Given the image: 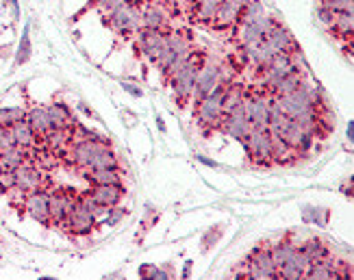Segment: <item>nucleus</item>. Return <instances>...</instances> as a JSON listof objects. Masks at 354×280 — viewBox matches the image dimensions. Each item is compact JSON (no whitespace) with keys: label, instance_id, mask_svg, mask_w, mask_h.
<instances>
[{"label":"nucleus","instance_id":"nucleus-1","mask_svg":"<svg viewBox=\"0 0 354 280\" xmlns=\"http://www.w3.org/2000/svg\"><path fill=\"white\" fill-rule=\"evenodd\" d=\"M207 53L205 50H198V48H192L189 53V59H187V64H185L170 81V87L174 91V100L178 102L180 109H185L192 98H194V87H196V79H198V72L200 68H203L207 64Z\"/></svg>","mask_w":354,"mask_h":280},{"label":"nucleus","instance_id":"nucleus-2","mask_svg":"<svg viewBox=\"0 0 354 280\" xmlns=\"http://www.w3.org/2000/svg\"><path fill=\"white\" fill-rule=\"evenodd\" d=\"M226 87L228 83H222L215 87L211 93L207 96L198 98L194 102V118H196V124L200 129H218L220 122L224 118V96H226Z\"/></svg>","mask_w":354,"mask_h":280},{"label":"nucleus","instance_id":"nucleus-3","mask_svg":"<svg viewBox=\"0 0 354 280\" xmlns=\"http://www.w3.org/2000/svg\"><path fill=\"white\" fill-rule=\"evenodd\" d=\"M104 24L115 35H135L142 28V0H127L120 7L104 13Z\"/></svg>","mask_w":354,"mask_h":280},{"label":"nucleus","instance_id":"nucleus-4","mask_svg":"<svg viewBox=\"0 0 354 280\" xmlns=\"http://www.w3.org/2000/svg\"><path fill=\"white\" fill-rule=\"evenodd\" d=\"M241 144H243L245 154H248L252 165H257V167L274 165V161H272V139H270L268 131L250 129V133L241 139Z\"/></svg>","mask_w":354,"mask_h":280},{"label":"nucleus","instance_id":"nucleus-5","mask_svg":"<svg viewBox=\"0 0 354 280\" xmlns=\"http://www.w3.org/2000/svg\"><path fill=\"white\" fill-rule=\"evenodd\" d=\"M135 44H137V50L142 53V57L155 66L167 50V30L140 28L135 33Z\"/></svg>","mask_w":354,"mask_h":280},{"label":"nucleus","instance_id":"nucleus-6","mask_svg":"<svg viewBox=\"0 0 354 280\" xmlns=\"http://www.w3.org/2000/svg\"><path fill=\"white\" fill-rule=\"evenodd\" d=\"M106 146H111L109 139H104L96 133H89V137H83V139H74L70 144V152H68V159L74 167H85L89 163V159L94 157V154Z\"/></svg>","mask_w":354,"mask_h":280},{"label":"nucleus","instance_id":"nucleus-7","mask_svg":"<svg viewBox=\"0 0 354 280\" xmlns=\"http://www.w3.org/2000/svg\"><path fill=\"white\" fill-rule=\"evenodd\" d=\"M222 83H230V74H226V68L222 64H211V61H207V64L198 72L192 100L196 102L198 98L207 96V93H211L215 87L222 85Z\"/></svg>","mask_w":354,"mask_h":280},{"label":"nucleus","instance_id":"nucleus-8","mask_svg":"<svg viewBox=\"0 0 354 280\" xmlns=\"http://www.w3.org/2000/svg\"><path fill=\"white\" fill-rule=\"evenodd\" d=\"M76 200H79V192H74V189H55V192H48L50 224L64 226V222L68 220V215L76 207Z\"/></svg>","mask_w":354,"mask_h":280},{"label":"nucleus","instance_id":"nucleus-9","mask_svg":"<svg viewBox=\"0 0 354 280\" xmlns=\"http://www.w3.org/2000/svg\"><path fill=\"white\" fill-rule=\"evenodd\" d=\"M245 268H248V278H279V274H276V265L272 261L270 248L263 243L254 245L248 252Z\"/></svg>","mask_w":354,"mask_h":280},{"label":"nucleus","instance_id":"nucleus-10","mask_svg":"<svg viewBox=\"0 0 354 280\" xmlns=\"http://www.w3.org/2000/svg\"><path fill=\"white\" fill-rule=\"evenodd\" d=\"M272 22L274 18H270V15H263V18L250 20V22H239L233 26V39L237 41V46H248V44L261 41L270 30Z\"/></svg>","mask_w":354,"mask_h":280},{"label":"nucleus","instance_id":"nucleus-11","mask_svg":"<svg viewBox=\"0 0 354 280\" xmlns=\"http://www.w3.org/2000/svg\"><path fill=\"white\" fill-rule=\"evenodd\" d=\"M245 3H248V0H220V7H218V11H215L209 26L213 30H218V33L233 30V26L237 24Z\"/></svg>","mask_w":354,"mask_h":280},{"label":"nucleus","instance_id":"nucleus-12","mask_svg":"<svg viewBox=\"0 0 354 280\" xmlns=\"http://www.w3.org/2000/svg\"><path fill=\"white\" fill-rule=\"evenodd\" d=\"M13 174H15V187L22 189L24 194L39 192V189H46V187H48V176H46V172L30 161L20 165L18 169H13Z\"/></svg>","mask_w":354,"mask_h":280},{"label":"nucleus","instance_id":"nucleus-13","mask_svg":"<svg viewBox=\"0 0 354 280\" xmlns=\"http://www.w3.org/2000/svg\"><path fill=\"white\" fill-rule=\"evenodd\" d=\"M96 226H98V217L91 215L89 211H85L79 202H76V207L72 209V213L68 215V220L64 222L61 228H66V232L70 237H87L94 232Z\"/></svg>","mask_w":354,"mask_h":280},{"label":"nucleus","instance_id":"nucleus-14","mask_svg":"<svg viewBox=\"0 0 354 280\" xmlns=\"http://www.w3.org/2000/svg\"><path fill=\"white\" fill-rule=\"evenodd\" d=\"M224 135L237 139V142H241V139L250 133V122L248 118H245V111H243V104H237L235 109H230V111L224 113L220 127H218Z\"/></svg>","mask_w":354,"mask_h":280},{"label":"nucleus","instance_id":"nucleus-15","mask_svg":"<svg viewBox=\"0 0 354 280\" xmlns=\"http://www.w3.org/2000/svg\"><path fill=\"white\" fill-rule=\"evenodd\" d=\"M22 209L28 217H33L35 222L50 226V209H48V189L30 192L22 200Z\"/></svg>","mask_w":354,"mask_h":280},{"label":"nucleus","instance_id":"nucleus-16","mask_svg":"<svg viewBox=\"0 0 354 280\" xmlns=\"http://www.w3.org/2000/svg\"><path fill=\"white\" fill-rule=\"evenodd\" d=\"M142 28L170 30V15H167L165 7L155 3V0H144L142 3Z\"/></svg>","mask_w":354,"mask_h":280},{"label":"nucleus","instance_id":"nucleus-17","mask_svg":"<svg viewBox=\"0 0 354 280\" xmlns=\"http://www.w3.org/2000/svg\"><path fill=\"white\" fill-rule=\"evenodd\" d=\"M87 194L94 198V202H98L100 207L109 209V207H115L122 202V198H124L127 189L122 183H109V185H91Z\"/></svg>","mask_w":354,"mask_h":280},{"label":"nucleus","instance_id":"nucleus-18","mask_svg":"<svg viewBox=\"0 0 354 280\" xmlns=\"http://www.w3.org/2000/svg\"><path fill=\"white\" fill-rule=\"evenodd\" d=\"M298 250L304 254L306 261H309V265H311V263H319V261H324V259L333 256L330 245H328L324 239H319V237H309V239H304L302 243H298Z\"/></svg>","mask_w":354,"mask_h":280},{"label":"nucleus","instance_id":"nucleus-19","mask_svg":"<svg viewBox=\"0 0 354 280\" xmlns=\"http://www.w3.org/2000/svg\"><path fill=\"white\" fill-rule=\"evenodd\" d=\"M30 150L33 148H24V146H18V144H9L5 148H0V159H3V165L7 172H13V169H18L20 165L28 163L30 161Z\"/></svg>","mask_w":354,"mask_h":280},{"label":"nucleus","instance_id":"nucleus-20","mask_svg":"<svg viewBox=\"0 0 354 280\" xmlns=\"http://www.w3.org/2000/svg\"><path fill=\"white\" fill-rule=\"evenodd\" d=\"M26 124L39 135V139L53 131V122H50V115H48V109L41 106V104L26 109Z\"/></svg>","mask_w":354,"mask_h":280},{"label":"nucleus","instance_id":"nucleus-21","mask_svg":"<svg viewBox=\"0 0 354 280\" xmlns=\"http://www.w3.org/2000/svg\"><path fill=\"white\" fill-rule=\"evenodd\" d=\"M328 30L339 37L344 41H352V33H354V13L352 11H335L333 13V22L328 26Z\"/></svg>","mask_w":354,"mask_h":280},{"label":"nucleus","instance_id":"nucleus-22","mask_svg":"<svg viewBox=\"0 0 354 280\" xmlns=\"http://www.w3.org/2000/svg\"><path fill=\"white\" fill-rule=\"evenodd\" d=\"M46 109H48L53 129H74L76 127L74 113L66 102H50V104H46Z\"/></svg>","mask_w":354,"mask_h":280},{"label":"nucleus","instance_id":"nucleus-23","mask_svg":"<svg viewBox=\"0 0 354 280\" xmlns=\"http://www.w3.org/2000/svg\"><path fill=\"white\" fill-rule=\"evenodd\" d=\"M9 137H11V142H13V144L24 146V148H35V146L41 142L39 135L26 124V120H22V122H18V124H13V127L9 129Z\"/></svg>","mask_w":354,"mask_h":280},{"label":"nucleus","instance_id":"nucleus-24","mask_svg":"<svg viewBox=\"0 0 354 280\" xmlns=\"http://www.w3.org/2000/svg\"><path fill=\"white\" fill-rule=\"evenodd\" d=\"M218 7H220V0H196V3L187 9V13L194 22L209 26Z\"/></svg>","mask_w":354,"mask_h":280},{"label":"nucleus","instance_id":"nucleus-25","mask_svg":"<svg viewBox=\"0 0 354 280\" xmlns=\"http://www.w3.org/2000/svg\"><path fill=\"white\" fill-rule=\"evenodd\" d=\"M81 169H120V159L111 150V146H106V148L98 150L94 157L89 159V163Z\"/></svg>","mask_w":354,"mask_h":280},{"label":"nucleus","instance_id":"nucleus-26","mask_svg":"<svg viewBox=\"0 0 354 280\" xmlns=\"http://www.w3.org/2000/svg\"><path fill=\"white\" fill-rule=\"evenodd\" d=\"M296 248H298V241H294V237L287 235L285 239L281 241H276L272 248H270V252H272V261H274V265L276 270H279L283 263H287L291 259V254L296 252Z\"/></svg>","mask_w":354,"mask_h":280},{"label":"nucleus","instance_id":"nucleus-27","mask_svg":"<svg viewBox=\"0 0 354 280\" xmlns=\"http://www.w3.org/2000/svg\"><path fill=\"white\" fill-rule=\"evenodd\" d=\"M81 178H85L91 185H109V183H122L120 169H81Z\"/></svg>","mask_w":354,"mask_h":280},{"label":"nucleus","instance_id":"nucleus-28","mask_svg":"<svg viewBox=\"0 0 354 280\" xmlns=\"http://www.w3.org/2000/svg\"><path fill=\"white\" fill-rule=\"evenodd\" d=\"M26 120V109L24 106H0V129H11L13 124Z\"/></svg>","mask_w":354,"mask_h":280},{"label":"nucleus","instance_id":"nucleus-29","mask_svg":"<svg viewBox=\"0 0 354 280\" xmlns=\"http://www.w3.org/2000/svg\"><path fill=\"white\" fill-rule=\"evenodd\" d=\"M33 55V44H30V26L26 24L22 30V37H20V46H18V53H15V61L13 66H24L26 61Z\"/></svg>","mask_w":354,"mask_h":280},{"label":"nucleus","instance_id":"nucleus-30","mask_svg":"<svg viewBox=\"0 0 354 280\" xmlns=\"http://www.w3.org/2000/svg\"><path fill=\"white\" fill-rule=\"evenodd\" d=\"M304 220L306 222H313L315 226H326L328 222V211L326 209H313V207H306L304 209Z\"/></svg>","mask_w":354,"mask_h":280},{"label":"nucleus","instance_id":"nucleus-31","mask_svg":"<svg viewBox=\"0 0 354 280\" xmlns=\"http://www.w3.org/2000/svg\"><path fill=\"white\" fill-rule=\"evenodd\" d=\"M127 217V209H122L120 205H115V207H109L106 209V217L102 220V226H106V228H113V226H118L122 220Z\"/></svg>","mask_w":354,"mask_h":280},{"label":"nucleus","instance_id":"nucleus-32","mask_svg":"<svg viewBox=\"0 0 354 280\" xmlns=\"http://www.w3.org/2000/svg\"><path fill=\"white\" fill-rule=\"evenodd\" d=\"M319 7H326L330 11H352L354 0H319Z\"/></svg>","mask_w":354,"mask_h":280},{"label":"nucleus","instance_id":"nucleus-33","mask_svg":"<svg viewBox=\"0 0 354 280\" xmlns=\"http://www.w3.org/2000/svg\"><path fill=\"white\" fill-rule=\"evenodd\" d=\"M222 226H213V232L209 230L207 235H205V239H203V252H209V248H213L215 245V241H218L220 237H222Z\"/></svg>","mask_w":354,"mask_h":280},{"label":"nucleus","instance_id":"nucleus-34","mask_svg":"<svg viewBox=\"0 0 354 280\" xmlns=\"http://www.w3.org/2000/svg\"><path fill=\"white\" fill-rule=\"evenodd\" d=\"M15 187V174L13 172H3L0 174V192L7 194Z\"/></svg>","mask_w":354,"mask_h":280},{"label":"nucleus","instance_id":"nucleus-35","mask_svg":"<svg viewBox=\"0 0 354 280\" xmlns=\"http://www.w3.org/2000/svg\"><path fill=\"white\" fill-rule=\"evenodd\" d=\"M140 276H144V278H170V276H167V272H163V270H159L155 265L140 268Z\"/></svg>","mask_w":354,"mask_h":280},{"label":"nucleus","instance_id":"nucleus-36","mask_svg":"<svg viewBox=\"0 0 354 280\" xmlns=\"http://www.w3.org/2000/svg\"><path fill=\"white\" fill-rule=\"evenodd\" d=\"M333 13L335 11H330V9H326V7H317V18H319V22H322V26H330V22H333Z\"/></svg>","mask_w":354,"mask_h":280},{"label":"nucleus","instance_id":"nucleus-37","mask_svg":"<svg viewBox=\"0 0 354 280\" xmlns=\"http://www.w3.org/2000/svg\"><path fill=\"white\" fill-rule=\"evenodd\" d=\"M122 89H124L127 93H131V96H135V98L144 96V89H140L137 85H131V83H124V81H122Z\"/></svg>","mask_w":354,"mask_h":280},{"label":"nucleus","instance_id":"nucleus-38","mask_svg":"<svg viewBox=\"0 0 354 280\" xmlns=\"http://www.w3.org/2000/svg\"><path fill=\"white\" fill-rule=\"evenodd\" d=\"M9 144H13L11 137H9V129H0V148H5Z\"/></svg>","mask_w":354,"mask_h":280},{"label":"nucleus","instance_id":"nucleus-39","mask_svg":"<svg viewBox=\"0 0 354 280\" xmlns=\"http://www.w3.org/2000/svg\"><path fill=\"white\" fill-rule=\"evenodd\" d=\"M348 139H350V142H354V124L352 122L348 124Z\"/></svg>","mask_w":354,"mask_h":280},{"label":"nucleus","instance_id":"nucleus-40","mask_svg":"<svg viewBox=\"0 0 354 280\" xmlns=\"http://www.w3.org/2000/svg\"><path fill=\"white\" fill-rule=\"evenodd\" d=\"M200 161H203V163H207V165H211V167H215V165H218V163H215V161H211V159H207V157H198Z\"/></svg>","mask_w":354,"mask_h":280},{"label":"nucleus","instance_id":"nucleus-41","mask_svg":"<svg viewBox=\"0 0 354 280\" xmlns=\"http://www.w3.org/2000/svg\"><path fill=\"white\" fill-rule=\"evenodd\" d=\"M178 3H180L183 7H187V9H189V7H192V5L196 3V0H178Z\"/></svg>","mask_w":354,"mask_h":280},{"label":"nucleus","instance_id":"nucleus-42","mask_svg":"<svg viewBox=\"0 0 354 280\" xmlns=\"http://www.w3.org/2000/svg\"><path fill=\"white\" fill-rule=\"evenodd\" d=\"M3 172H7V169H5V165H3V159H0V174H3Z\"/></svg>","mask_w":354,"mask_h":280}]
</instances>
